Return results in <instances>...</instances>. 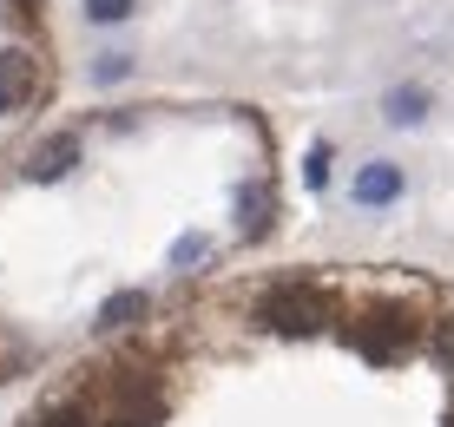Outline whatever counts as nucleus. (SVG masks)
Here are the masks:
<instances>
[{"mask_svg":"<svg viewBox=\"0 0 454 427\" xmlns=\"http://www.w3.org/2000/svg\"><path fill=\"white\" fill-rule=\"evenodd\" d=\"M434 355H442V361H448V369H454V315H448V322H442V329H434Z\"/></svg>","mask_w":454,"mask_h":427,"instance_id":"nucleus-12","label":"nucleus"},{"mask_svg":"<svg viewBox=\"0 0 454 427\" xmlns=\"http://www.w3.org/2000/svg\"><path fill=\"white\" fill-rule=\"evenodd\" d=\"M349 198L363 204V211H388V204L402 198V165H388V158H369V165L349 178Z\"/></svg>","mask_w":454,"mask_h":427,"instance_id":"nucleus-4","label":"nucleus"},{"mask_svg":"<svg viewBox=\"0 0 454 427\" xmlns=\"http://www.w3.org/2000/svg\"><path fill=\"white\" fill-rule=\"evenodd\" d=\"M73 165H80V132H53L46 145L27 151V184H59Z\"/></svg>","mask_w":454,"mask_h":427,"instance_id":"nucleus-3","label":"nucleus"},{"mask_svg":"<svg viewBox=\"0 0 454 427\" xmlns=\"http://www.w3.org/2000/svg\"><path fill=\"white\" fill-rule=\"evenodd\" d=\"M80 13H86V27H125L138 13V0H80Z\"/></svg>","mask_w":454,"mask_h":427,"instance_id":"nucleus-8","label":"nucleus"},{"mask_svg":"<svg viewBox=\"0 0 454 427\" xmlns=\"http://www.w3.org/2000/svg\"><path fill=\"white\" fill-rule=\"evenodd\" d=\"M40 99V53L34 46H0V119H20Z\"/></svg>","mask_w":454,"mask_h":427,"instance_id":"nucleus-2","label":"nucleus"},{"mask_svg":"<svg viewBox=\"0 0 454 427\" xmlns=\"http://www.w3.org/2000/svg\"><path fill=\"white\" fill-rule=\"evenodd\" d=\"M382 119L388 125H421V119H428V86H395L382 99Z\"/></svg>","mask_w":454,"mask_h":427,"instance_id":"nucleus-5","label":"nucleus"},{"mask_svg":"<svg viewBox=\"0 0 454 427\" xmlns=\"http://www.w3.org/2000/svg\"><path fill=\"white\" fill-rule=\"evenodd\" d=\"M119 79H132V53H119V46H113V53L92 59V86H119Z\"/></svg>","mask_w":454,"mask_h":427,"instance_id":"nucleus-9","label":"nucleus"},{"mask_svg":"<svg viewBox=\"0 0 454 427\" xmlns=\"http://www.w3.org/2000/svg\"><path fill=\"white\" fill-rule=\"evenodd\" d=\"M40 427H92V421H86V415H67V408H59V415H46Z\"/></svg>","mask_w":454,"mask_h":427,"instance_id":"nucleus-13","label":"nucleus"},{"mask_svg":"<svg viewBox=\"0 0 454 427\" xmlns=\"http://www.w3.org/2000/svg\"><path fill=\"white\" fill-rule=\"evenodd\" d=\"M238 224H244L250 237L270 224V184H244V191H238Z\"/></svg>","mask_w":454,"mask_h":427,"instance_id":"nucleus-7","label":"nucleus"},{"mask_svg":"<svg viewBox=\"0 0 454 427\" xmlns=\"http://www.w3.org/2000/svg\"><path fill=\"white\" fill-rule=\"evenodd\" d=\"M145 309H152V296H145V290H119V296H106V309H99V329H132Z\"/></svg>","mask_w":454,"mask_h":427,"instance_id":"nucleus-6","label":"nucleus"},{"mask_svg":"<svg viewBox=\"0 0 454 427\" xmlns=\"http://www.w3.org/2000/svg\"><path fill=\"white\" fill-rule=\"evenodd\" d=\"M211 257V237H178V244H171V270H192V263H205Z\"/></svg>","mask_w":454,"mask_h":427,"instance_id":"nucleus-10","label":"nucleus"},{"mask_svg":"<svg viewBox=\"0 0 454 427\" xmlns=\"http://www.w3.org/2000/svg\"><path fill=\"white\" fill-rule=\"evenodd\" d=\"M257 322L277 329V336H317L323 322H330V303H323L317 290H296V283H284V290H270L257 303Z\"/></svg>","mask_w":454,"mask_h":427,"instance_id":"nucleus-1","label":"nucleus"},{"mask_svg":"<svg viewBox=\"0 0 454 427\" xmlns=\"http://www.w3.org/2000/svg\"><path fill=\"white\" fill-rule=\"evenodd\" d=\"M309 191H323V184H330V145H309Z\"/></svg>","mask_w":454,"mask_h":427,"instance_id":"nucleus-11","label":"nucleus"}]
</instances>
